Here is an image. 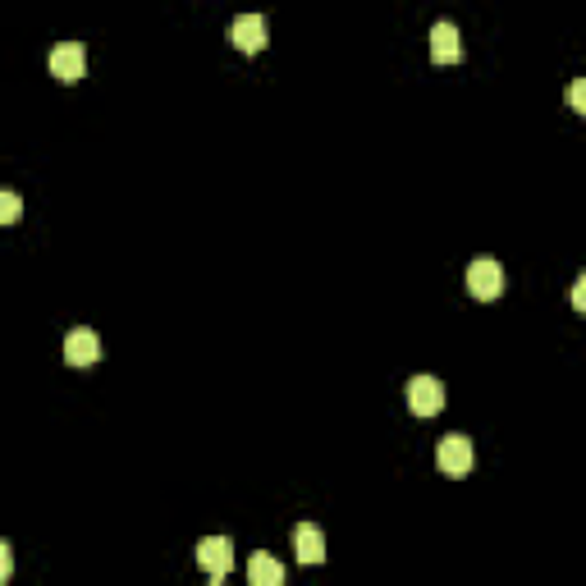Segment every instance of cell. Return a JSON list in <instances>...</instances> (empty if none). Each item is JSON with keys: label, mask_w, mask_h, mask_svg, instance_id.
I'll use <instances>...</instances> for the list:
<instances>
[{"label": "cell", "mask_w": 586, "mask_h": 586, "mask_svg": "<svg viewBox=\"0 0 586 586\" xmlns=\"http://www.w3.org/2000/svg\"><path fill=\"white\" fill-rule=\"evenodd\" d=\"M431 60L435 65H458L463 60V42H458L454 23H435L431 28Z\"/></svg>", "instance_id": "9"}, {"label": "cell", "mask_w": 586, "mask_h": 586, "mask_svg": "<svg viewBox=\"0 0 586 586\" xmlns=\"http://www.w3.org/2000/svg\"><path fill=\"white\" fill-rule=\"evenodd\" d=\"M229 42L239 46L243 55H257V51H266V42H271V28H266L261 14H239V19L229 23Z\"/></svg>", "instance_id": "3"}, {"label": "cell", "mask_w": 586, "mask_h": 586, "mask_svg": "<svg viewBox=\"0 0 586 586\" xmlns=\"http://www.w3.org/2000/svg\"><path fill=\"white\" fill-rule=\"evenodd\" d=\"M467 293L477 298V303H495L504 293V266L495 257H477L467 266Z\"/></svg>", "instance_id": "1"}, {"label": "cell", "mask_w": 586, "mask_h": 586, "mask_svg": "<svg viewBox=\"0 0 586 586\" xmlns=\"http://www.w3.org/2000/svg\"><path fill=\"white\" fill-rule=\"evenodd\" d=\"M408 408H413L417 417H435L445 408V385L435 376H413L408 380Z\"/></svg>", "instance_id": "5"}, {"label": "cell", "mask_w": 586, "mask_h": 586, "mask_svg": "<svg viewBox=\"0 0 586 586\" xmlns=\"http://www.w3.org/2000/svg\"><path fill=\"white\" fill-rule=\"evenodd\" d=\"M14 559H10V545H0V577H10Z\"/></svg>", "instance_id": "14"}, {"label": "cell", "mask_w": 586, "mask_h": 586, "mask_svg": "<svg viewBox=\"0 0 586 586\" xmlns=\"http://www.w3.org/2000/svg\"><path fill=\"white\" fill-rule=\"evenodd\" d=\"M293 554H298V564H321L326 559V536L316 522H298L293 527Z\"/></svg>", "instance_id": "8"}, {"label": "cell", "mask_w": 586, "mask_h": 586, "mask_svg": "<svg viewBox=\"0 0 586 586\" xmlns=\"http://www.w3.org/2000/svg\"><path fill=\"white\" fill-rule=\"evenodd\" d=\"M19 211H23L19 193H0V225H14V220H19Z\"/></svg>", "instance_id": "11"}, {"label": "cell", "mask_w": 586, "mask_h": 586, "mask_svg": "<svg viewBox=\"0 0 586 586\" xmlns=\"http://www.w3.org/2000/svg\"><path fill=\"white\" fill-rule=\"evenodd\" d=\"M197 564L207 568L211 582H225L229 568H234V545H229V536H207V541L197 545Z\"/></svg>", "instance_id": "4"}, {"label": "cell", "mask_w": 586, "mask_h": 586, "mask_svg": "<svg viewBox=\"0 0 586 586\" xmlns=\"http://www.w3.org/2000/svg\"><path fill=\"white\" fill-rule=\"evenodd\" d=\"M101 358V339H97V330H69L65 335V362L69 367H92V362Z\"/></svg>", "instance_id": "7"}, {"label": "cell", "mask_w": 586, "mask_h": 586, "mask_svg": "<svg viewBox=\"0 0 586 586\" xmlns=\"http://www.w3.org/2000/svg\"><path fill=\"white\" fill-rule=\"evenodd\" d=\"M568 106H573L577 115H586V78H577V83H568Z\"/></svg>", "instance_id": "12"}, {"label": "cell", "mask_w": 586, "mask_h": 586, "mask_svg": "<svg viewBox=\"0 0 586 586\" xmlns=\"http://www.w3.org/2000/svg\"><path fill=\"white\" fill-rule=\"evenodd\" d=\"M435 463H440V472L445 477H467L472 472V463H477V449H472V440L467 435H445L440 440V449H435Z\"/></svg>", "instance_id": "2"}, {"label": "cell", "mask_w": 586, "mask_h": 586, "mask_svg": "<svg viewBox=\"0 0 586 586\" xmlns=\"http://www.w3.org/2000/svg\"><path fill=\"white\" fill-rule=\"evenodd\" d=\"M248 582L252 586H280L284 582V564H280V559H271V554H252Z\"/></svg>", "instance_id": "10"}, {"label": "cell", "mask_w": 586, "mask_h": 586, "mask_svg": "<svg viewBox=\"0 0 586 586\" xmlns=\"http://www.w3.org/2000/svg\"><path fill=\"white\" fill-rule=\"evenodd\" d=\"M51 74L60 78V83H78V78L87 74V51L83 42H60L51 51Z\"/></svg>", "instance_id": "6"}, {"label": "cell", "mask_w": 586, "mask_h": 586, "mask_svg": "<svg viewBox=\"0 0 586 586\" xmlns=\"http://www.w3.org/2000/svg\"><path fill=\"white\" fill-rule=\"evenodd\" d=\"M573 307L586 312V275H577V284H573Z\"/></svg>", "instance_id": "13"}]
</instances>
